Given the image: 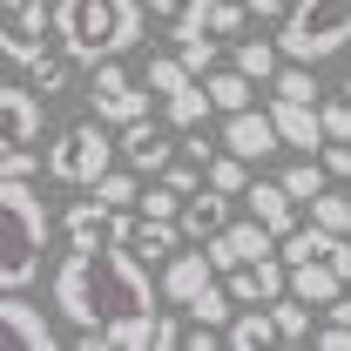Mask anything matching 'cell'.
Listing matches in <instances>:
<instances>
[{"label":"cell","mask_w":351,"mask_h":351,"mask_svg":"<svg viewBox=\"0 0 351 351\" xmlns=\"http://www.w3.org/2000/svg\"><path fill=\"white\" fill-rule=\"evenodd\" d=\"M182 230L196 237V243H210V237H223L230 230V189H217V182H203L189 203H182Z\"/></svg>","instance_id":"17"},{"label":"cell","mask_w":351,"mask_h":351,"mask_svg":"<svg viewBox=\"0 0 351 351\" xmlns=\"http://www.w3.org/2000/svg\"><path fill=\"white\" fill-rule=\"evenodd\" d=\"M135 176H142V169H135ZM135 176H129V169H108L101 182H95V196H101L108 210H129V203H142V189H135Z\"/></svg>","instance_id":"30"},{"label":"cell","mask_w":351,"mask_h":351,"mask_svg":"<svg viewBox=\"0 0 351 351\" xmlns=\"http://www.w3.org/2000/svg\"><path fill=\"white\" fill-rule=\"evenodd\" d=\"M210 95H217V115H237V108H250V75L223 68V75H210Z\"/></svg>","instance_id":"26"},{"label":"cell","mask_w":351,"mask_h":351,"mask_svg":"<svg viewBox=\"0 0 351 351\" xmlns=\"http://www.w3.org/2000/svg\"><path fill=\"white\" fill-rule=\"evenodd\" d=\"M223 345H237V351H270V345H284V331H277V311H270V304H243L237 317H230Z\"/></svg>","instance_id":"20"},{"label":"cell","mask_w":351,"mask_h":351,"mask_svg":"<svg viewBox=\"0 0 351 351\" xmlns=\"http://www.w3.org/2000/svg\"><path fill=\"white\" fill-rule=\"evenodd\" d=\"M61 230H68V250H95V243H115V210H108L101 196H88V203H68Z\"/></svg>","instance_id":"14"},{"label":"cell","mask_w":351,"mask_h":351,"mask_svg":"<svg viewBox=\"0 0 351 351\" xmlns=\"http://www.w3.org/2000/svg\"><path fill=\"white\" fill-rule=\"evenodd\" d=\"M270 311H277V331H284V345H298V338H311V304L298 298V291L270 298Z\"/></svg>","instance_id":"25"},{"label":"cell","mask_w":351,"mask_h":351,"mask_svg":"<svg viewBox=\"0 0 351 351\" xmlns=\"http://www.w3.org/2000/svg\"><path fill=\"white\" fill-rule=\"evenodd\" d=\"M115 142H108V122L95 115V122H75V129H61L54 142L41 149V169L54 176V182H68V189H95L101 176L115 169Z\"/></svg>","instance_id":"4"},{"label":"cell","mask_w":351,"mask_h":351,"mask_svg":"<svg viewBox=\"0 0 351 351\" xmlns=\"http://www.w3.org/2000/svg\"><path fill=\"white\" fill-rule=\"evenodd\" d=\"M298 0H250V14H263V21H277V14H291Z\"/></svg>","instance_id":"40"},{"label":"cell","mask_w":351,"mask_h":351,"mask_svg":"<svg viewBox=\"0 0 351 351\" xmlns=\"http://www.w3.org/2000/svg\"><path fill=\"white\" fill-rule=\"evenodd\" d=\"M47 27H54V7L47 0H21V7H7V34H0V54L14 61V68H27L34 54L47 47Z\"/></svg>","instance_id":"8"},{"label":"cell","mask_w":351,"mask_h":351,"mask_svg":"<svg viewBox=\"0 0 351 351\" xmlns=\"http://www.w3.org/2000/svg\"><path fill=\"white\" fill-rule=\"evenodd\" d=\"M210 284H217V257H210V250H176V257L162 263V298H169V304L203 298Z\"/></svg>","instance_id":"11"},{"label":"cell","mask_w":351,"mask_h":351,"mask_svg":"<svg viewBox=\"0 0 351 351\" xmlns=\"http://www.w3.org/2000/svg\"><path fill=\"white\" fill-rule=\"evenodd\" d=\"M162 182H169V189H182V196H196V189H203L210 176L196 169V156H189V162H169V169H162Z\"/></svg>","instance_id":"35"},{"label":"cell","mask_w":351,"mask_h":351,"mask_svg":"<svg viewBox=\"0 0 351 351\" xmlns=\"http://www.w3.org/2000/svg\"><path fill=\"white\" fill-rule=\"evenodd\" d=\"M230 304H237V298H230L223 284H210L203 298H189V304H182V311H189L196 324H217V331H230V317H237V311H230Z\"/></svg>","instance_id":"28"},{"label":"cell","mask_w":351,"mask_h":351,"mask_svg":"<svg viewBox=\"0 0 351 351\" xmlns=\"http://www.w3.org/2000/svg\"><path fill=\"white\" fill-rule=\"evenodd\" d=\"M149 95H156L149 82L135 88L129 75L115 68V61H101V68H95V82H88V108H95L101 122H115V129H129V122H142V115H149Z\"/></svg>","instance_id":"7"},{"label":"cell","mask_w":351,"mask_h":351,"mask_svg":"<svg viewBox=\"0 0 351 351\" xmlns=\"http://www.w3.org/2000/svg\"><path fill=\"white\" fill-rule=\"evenodd\" d=\"M311 223H324V230H351V196H338V189L311 196Z\"/></svg>","instance_id":"32"},{"label":"cell","mask_w":351,"mask_h":351,"mask_svg":"<svg viewBox=\"0 0 351 351\" xmlns=\"http://www.w3.org/2000/svg\"><path fill=\"white\" fill-rule=\"evenodd\" d=\"M237 68H243L250 82H277V47L270 41H243L237 47Z\"/></svg>","instance_id":"31"},{"label":"cell","mask_w":351,"mask_h":351,"mask_svg":"<svg viewBox=\"0 0 351 351\" xmlns=\"http://www.w3.org/2000/svg\"><path fill=\"white\" fill-rule=\"evenodd\" d=\"M324 135L331 142H351V95L345 101H324Z\"/></svg>","instance_id":"37"},{"label":"cell","mask_w":351,"mask_h":351,"mask_svg":"<svg viewBox=\"0 0 351 351\" xmlns=\"http://www.w3.org/2000/svg\"><path fill=\"white\" fill-rule=\"evenodd\" d=\"M243 14H250V0H217V7H210V34H237Z\"/></svg>","instance_id":"34"},{"label":"cell","mask_w":351,"mask_h":351,"mask_svg":"<svg viewBox=\"0 0 351 351\" xmlns=\"http://www.w3.org/2000/svg\"><path fill=\"white\" fill-rule=\"evenodd\" d=\"M317 345H324V351H351V324L324 317V324H317Z\"/></svg>","instance_id":"38"},{"label":"cell","mask_w":351,"mask_h":351,"mask_svg":"<svg viewBox=\"0 0 351 351\" xmlns=\"http://www.w3.org/2000/svg\"><path fill=\"white\" fill-rule=\"evenodd\" d=\"M122 156H129V169H142V176H162V169H169V162H176L169 135L156 129L149 115H142V122H129V129H122Z\"/></svg>","instance_id":"16"},{"label":"cell","mask_w":351,"mask_h":351,"mask_svg":"<svg viewBox=\"0 0 351 351\" xmlns=\"http://www.w3.org/2000/svg\"><path fill=\"white\" fill-rule=\"evenodd\" d=\"M284 291H291V270L270 263V257L230 270V298H237V304H270V298H284Z\"/></svg>","instance_id":"13"},{"label":"cell","mask_w":351,"mask_h":351,"mask_svg":"<svg viewBox=\"0 0 351 351\" xmlns=\"http://www.w3.org/2000/svg\"><path fill=\"white\" fill-rule=\"evenodd\" d=\"M156 277L142 270L129 243H95V250H68L54 270V311L68 324H82V345L108 351H162V311H156Z\"/></svg>","instance_id":"1"},{"label":"cell","mask_w":351,"mask_h":351,"mask_svg":"<svg viewBox=\"0 0 351 351\" xmlns=\"http://www.w3.org/2000/svg\"><path fill=\"white\" fill-rule=\"evenodd\" d=\"M156 21H169L176 41H196V34H210V7L217 0H142Z\"/></svg>","instance_id":"21"},{"label":"cell","mask_w":351,"mask_h":351,"mask_svg":"<svg viewBox=\"0 0 351 351\" xmlns=\"http://www.w3.org/2000/svg\"><path fill=\"white\" fill-rule=\"evenodd\" d=\"M284 135H277V122H270V108H237V115H223V149H237L243 162H257V156H270Z\"/></svg>","instance_id":"12"},{"label":"cell","mask_w":351,"mask_h":351,"mask_svg":"<svg viewBox=\"0 0 351 351\" xmlns=\"http://www.w3.org/2000/svg\"><path fill=\"white\" fill-rule=\"evenodd\" d=\"M291 291H298L311 311H331V304L351 291V284H345V277H338L324 257H304V263H291Z\"/></svg>","instance_id":"18"},{"label":"cell","mask_w":351,"mask_h":351,"mask_svg":"<svg viewBox=\"0 0 351 351\" xmlns=\"http://www.w3.org/2000/svg\"><path fill=\"white\" fill-rule=\"evenodd\" d=\"M284 189H291L298 203L324 196V189H331V169H324V156H317V162H291V169H284Z\"/></svg>","instance_id":"27"},{"label":"cell","mask_w":351,"mask_h":351,"mask_svg":"<svg viewBox=\"0 0 351 351\" xmlns=\"http://www.w3.org/2000/svg\"><path fill=\"white\" fill-rule=\"evenodd\" d=\"M243 203H250V217H257V223L277 230V243L298 230V196H291L284 182H250V189H243Z\"/></svg>","instance_id":"19"},{"label":"cell","mask_w":351,"mask_h":351,"mask_svg":"<svg viewBox=\"0 0 351 351\" xmlns=\"http://www.w3.org/2000/svg\"><path fill=\"white\" fill-rule=\"evenodd\" d=\"M176 54H182V61H189L196 75H210V68H217V41H210V34H196V41H182Z\"/></svg>","instance_id":"36"},{"label":"cell","mask_w":351,"mask_h":351,"mask_svg":"<svg viewBox=\"0 0 351 351\" xmlns=\"http://www.w3.org/2000/svg\"><path fill=\"white\" fill-rule=\"evenodd\" d=\"M277 47L291 61H331L338 47H351V0H298L284 14Z\"/></svg>","instance_id":"5"},{"label":"cell","mask_w":351,"mask_h":351,"mask_svg":"<svg viewBox=\"0 0 351 351\" xmlns=\"http://www.w3.org/2000/svg\"><path fill=\"white\" fill-rule=\"evenodd\" d=\"M324 169H331V176H351V142H331V149H324Z\"/></svg>","instance_id":"39"},{"label":"cell","mask_w":351,"mask_h":351,"mask_svg":"<svg viewBox=\"0 0 351 351\" xmlns=\"http://www.w3.org/2000/svg\"><path fill=\"white\" fill-rule=\"evenodd\" d=\"M142 0H54V41L82 68H101L142 41Z\"/></svg>","instance_id":"2"},{"label":"cell","mask_w":351,"mask_h":351,"mask_svg":"<svg viewBox=\"0 0 351 351\" xmlns=\"http://www.w3.org/2000/svg\"><path fill=\"white\" fill-rule=\"evenodd\" d=\"M210 108H217L210 82H189V88H176V95H162V115H169L176 129H203V122H210Z\"/></svg>","instance_id":"22"},{"label":"cell","mask_w":351,"mask_h":351,"mask_svg":"<svg viewBox=\"0 0 351 351\" xmlns=\"http://www.w3.org/2000/svg\"><path fill=\"white\" fill-rule=\"evenodd\" d=\"M270 243H277V230L250 217V223H230L223 237H210L203 250H210V257H217V270H223V277H230L237 263H257V257H270Z\"/></svg>","instance_id":"9"},{"label":"cell","mask_w":351,"mask_h":351,"mask_svg":"<svg viewBox=\"0 0 351 351\" xmlns=\"http://www.w3.org/2000/svg\"><path fill=\"white\" fill-rule=\"evenodd\" d=\"M0 324H7V338H14L21 351H54V324H47L21 291H7V298H0Z\"/></svg>","instance_id":"15"},{"label":"cell","mask_w":351,"mask_h":351,"mask_svg":"<svg viewBox=\"0 0 351 351\" xmlns=\"http://www.w3.org/2000/svg\"><path fill=\"white\" fill-rule=\"evenodd\" d=\"M75 68H82V61H75V54H68V47H61V54H34V61H27V82L41 88V95H61V88H68V75H75Z\"/></svg>","instance_id":"23"},{"label":"cell","mask_w":351,"mask_h":351,"mask_svg":"<svg viewBox=\"0 0 351 351\" xmlns=\"http://www.w3.org/2000/svg\"><path fill=\"white\" fill-rule=\"evenodd\" d=\"M7 7H21V0H7Z\"/></svg>","instance_id":"41"},{"label":"cell","mask_w":351,"mask_h":351,"mask_svg":"<svg viewBox=\"0 0 351 351\" xmlns=\"http://www.w3.org/2000/svg\"><path fill=\"white\" fill-rule=\"evenodd\" d=\"M277 95H291V101H317V82H311V61H291V68H277Z\"/></svg>","instance_id":"33"},{"label":"cell","mask_w":351,"mask_h":351,"mask_svg":"<svg viewBox=\"0 0 351 351\" xmlns=\"http://www.w3.org/2000/svg\"><path fill=\"white\" fill-rule=\"evenodd\" d=\"M345 95H351V82H345Z\"/></svg>","instance_id":"42"},{"label":"cell","mask_w":351,"mask_h":351,"mask_svg":"<svg viewBox=\"0 0 351 351\" xmlns=\"http://www.w3.org/2000/svg\"><path fill=\"white\" fill-rule=\"evenodd\" d=\"M270 122H277V135H284L291 149H324V142H331V135H324V108H317V101L270 95Z\"/></svg>","instance_id":"10"},{"label":"cell","mask_w":351,"mask_h":351,"mask_svg":"<svg viewBox=\"0 0 351 351\" xmlns=\"http://www.w3.org/2000/svg\"><path fill=\"white\" fill-rule=\"evenodd\" d=\"M203 176H210L217 189H230V196H243V189H250V169H243V156H237V149L210 156V162H203Z\"/></svg>","instance_id":"29"},{"label":"cell","mask_w":351,"mask_h":351,"mask_svg":"<svg viewBox=\"0 0 351 351\" xmlns=\"http://www.w3.org/2000/svg\"><path fill=\"white\" fill-rule=\"evenodd\" d=\"M142 82L156 88V95H176V88L196 82V68H189L182 54H149V75H142Z\"/></svg>","instance_id":"24"},{"label":"cell","mask_w":351,"mask_h":351,"mask_svg":"<svg viewBox=\"0 0 351 351\" xmlns=\"http://www.w3.org/2000/svg\"><path fill=\"white\" fill-rule=\"evenodd\" d=\"M54 101V95H47ZM47 101L34 82H7L0 88V115H7V149H0V176H34V149L47 135Z\"/></svg>","instance_id":"6"},{"label":"cell","mask_w":351,"mask_h":351,"mask_svg":"<svg viewBox=\"0 0 351 351\" xmlns=\"http://www.w3.org/2000/svg\"><path fill=\"white\" fill-rule=\"evenodd\" d=\"M0 223H7V250H0V284L7 291H27L47 263V243H54V223H47V203L27 189V176H0Z\"/></svg>","instance_id":"3"}]
</instances>
